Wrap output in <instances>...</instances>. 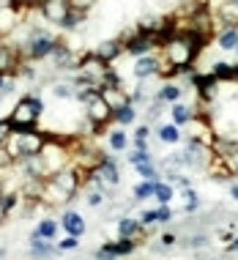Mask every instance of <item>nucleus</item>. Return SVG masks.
Masks as SVG:
<instances>
[{
  "label": "nucleus",
  "mask_w": 238,
  "mask_h": 260,
  "mask_svg": "<svg viewBox=\"0 0 238 260\" xmlns=\"http://www.w3.org/2000/svg\"><path fill=\"white\" fill-rule=\"evenodd\" d=\"M96 260H118V257L110 255V252H104V249H99V252H96Z\"/></svg>",
  "instance_id": "41"
},
{
  "label": "nucleus",
  "mask_w": 238,
  "mask_h": 260,
  "mask_svg": "<svg viewBox=\"0 0 238 260\" xmlns=\"http://www.w3.org/2000/svg\"><path fill=\"white\" fill-rule=\"evenodd\" d=\"M101 200H104L101 189H93V192L88 194V206H101Z\"/></svg>",
  "instance_id": "35"
},
{
  "label": "nucleus",
  "mask_w": 238,
  "mask_h": 260,
  "mask_svg": "<svg viewBox=\"0 0 238 260\" xmlns=\"http://www.w3.org/2000/svg\"><path fill=\"white\" fill-rule=\"evenodd\" d=\"M230 198L238 200V181H233V184H230Z\"/></svg>",
  "instance_id": "43"
},
{
  "label": "nucleus",
  "mask_w": 238,
  "mask_h": 260,
  "mask_svg": "<svg viewBox=\"0 0 238 260\" xmlns=\"http://www.w3.org/2000/svg\"><path fill=\"white\" fill-rule=\"evenodd\" d=\"M22 3H25V9H39L41 11V6H44L47 0H22Z\"/></svg>",
  "instance_id": "38"
},
{
  "label": "nucleus",
  "mask_w": 238,
  "mask_h": 260,
  "mask_svg": "<svg viewBox=\"0 0 238 260\" xmlns=\"http://www.w3.org/2000/svg\"><path fill=\"white\" fill-rule=\"evenodd\" d=\"M156 219L159 222H173V208L170 206H159L156 208Z\"/></svg>",
  "instance_id": "34"
},
{
  "label": "nucleus",
  "mask_w": 238,
  "mask_h": 260,
  "mask_svg": "<svg viewBox=\"0 0 238 260\" xmlns=\"http://www.w3.org/2000/svg\"><path fill=\"white\" fill-rule=\"evenodd\" d=\"M52 93L58 96V99H72V96H77V85H72V82H60V85L52 88Z\"/></svg>",
  "instance_id": "26"
},
{
  "label": "nucleus",
  "mask_w": 238,
  "mask_h": 260,
  "mask_svg": "<svg viewBox=\"0 0 238 260\" xmlns=\"http://www.w3.org/2000/svg\"><path fill=\"white\" fill-rule=\"evenodd\" d=\"M211 74L216 77V80H238V63H235V66H230V63L219 60V63H214Z\"/></svg>",
  "instance_id": "16"
},
{
  "label": "nucleus",
  "mask_w": 238,
  "mask_h": 260,
  "mask_svg": "<svg viewBox=\"0 0 238 260\" xmlns=\"http://www.w3.org/2000/svg\"><path fill=\"white\" fill-rule=\"evenodd\" d=\"M216 44H219L222 50H235V44H238V27L222 30V33H219V39H216Z\"/></svg>",
  "instance_id": "20"
},
{
  "label": "nucleus",
  "mask_w": 238,
  "mask_h": 260,
  "mask_svg": "<svg viewBox=\"0 0 238 260\" xmlns=\"http://www.w3.org/2000/svg\"><path fill=\"white\" fill-rule=\"evenodd\" d=\"M153 198L162 203V206H170L173 198H176V192H173L170 184H162V181H156V192H153Z\"/></svg>",
  "instance_id": "22"
},
{
  "label": "nucleus",
  "mask_w": 238,
  "mask_h": 260,
  "mask_svg": "<svg viewBox=\"0 0 238 260\" xmlns=\"http://www.w3.org/2000/svg\"><path fill=\"white\" fill-rule=\"evenodd\" d=\"M60 224H63V230H66V236H77V238H80L82 233H85V219H82L77 211H63Z\"/></svg>",
  "instance_id": "11"
},
{
  "label": "nucleus",
  "mask_w": 238,
  "mask_h": 260,
  "mask_svg": "<svg viewBox=\"0 0 238 260\" xmlns=\"http://www.w3.org/2000/svg\"><path fill=\"white\" fill-rule=\"evenodd\" d=\"M17 69V52L11 50L9 44H0V74H11Z\"/></svg>",
  "instance_id": "14"
},
{
  "label": "nucleus",
  "mask_w": 238,
  "mask_h": 260,
  "mask_svg": "<svg viewBox=\"0 0 238 260\" xmlns=\"http://www.w3.org/2000/svg\"><path fill=\"white\" fill-rule=\"evenodd\" d=\"M80 247V238L77 236H66L63 241H58V252H69V249H77Z\"/></svg>",
  "instance_id": "29"
},
{
  "label": "nucleus",
  "mask_w": 238,
  "mask_h": 260,
  "mask_svg": "<svg viewBox=\"0 0 238 260\" xmlns=\"http://www.w3.org/2000/svg\"><path fill=\"white\" fill-rule=\"evenodd\" d=\"M176 241H178L176 233H164V236H162V247H173Z\"/></svg>",
  "instance_id": "37"
},
{
  "label": "nucleus",
  "mask_w": 238,
  "mask_h": 260,
  "mask_svg": "<svg viewBox=\"0 0 238 260\" xmlns=\"http://www.w3.org/2000/svg\"><path fill=\"white\" fill-rule=\"evenodd\" d=\"M66 159H69V151L63 145L60 137L55 135H47V143L41 148V161H44V170H47V178H52L55 173H60L66 167Z\"/></svg>",
  "instance_id": "2"
},
{
  "label": "nucleus",
  "mask_w": 238,
  "mask_h": 260,
  "mask_svg": "<svg viewBox=\"0 0 238 260\" xmlns=\"http://www.w3.org/2000/svg\"><path fill=\"white\" fill-rule=\"evenodd\" d=\"M44 112V102L39 96H25V99L17 102V107L11 110V115L6 118L9 121L11 135H27V132H36V121Z\"/></svg>",
  "instance_id": "1"
},
{
  "label": "nucleus",
  "mask_w": 238,
  "mask_h": 260,
  "mask_svg": "<svg viewBox=\"0 0 238 260\" xmlns=\"http://www.w3.org/2000/svg\"><path fill=\"white\" fill-rule=\"evenodd\" d=\"M25 11V3L22 0H9V3L0 6V36L11 33L14 27L19 25V14Z\"/></svg>",
  "instance_id": "5"
},
{
  "label": "nucleus",
  "mask_w": 238,
  "mask_h": 260,
  "mask_svg": "<svg viewBox=\"0 0 238 260\" xmlns=\"http://www.w3.org/2000/svg\"><path fill=\"white\" fill-rule=\"evenodd\" d=\"M55 252H58V247H52L47 238H41V236H36V233L30 236V257H33V260H50Z\"/></svg>",
  "instance_id": "10"
},
{
  "label": "nucleus",
  "mask_w": 238,
  "mask_h": 260,
  "mask_svg": "<svg viewBox=\"0 0 238 260\" xmlns=\"http://www.w3.org/2000/svg\"><path fill=\"white\" fill-rule=\"evenodd\" d=\"M101 249H104V252H110V255H115V257H123V255H131V252L137 249V241H131V238H121V241L104 244Z\"/></svg>",
  "instance_id": "13"
},
{
  "label": "nucleus",
  "mask_w": 238,
  "mask_h": 260,
  "mask_svg": "<svg viewBox=\"0 0 238 260\" xmlns=\"http://www.w3.org/2000/svg\"><path fill=\"white\" fill-rule=\"evenodd\" d=\"M145 161H151V151H134L129 153V165H145Z\"/></svg>",
  "instance_id": "30"
},
{
  "label": "nucleus",
  "mask_w": 238,
  "mask_h": 260,
  "mask_svg": "<svg viewBox=\"0 0 238 260\" xmlns=\"http://www.w3.org/2000/svg\"><path fill=\"white\" fill-rule=\"evenodd\" d=\"M0 192H3V181H0Z\"/></svg>",
  "instance_id": "45"
},
{
  "label": "nucleus",
  "mask_w": 238,
  "mask_h": 260,
  "mask_svg": "<svg viewBox=\"0 0 238 260\" xmlns=\"http://www.w3.org/2000/svg\"><path fill=\"white\" fill-rule=\"evenodd\" d=\"M80 22H85V11L72 9L66 17H63V22H60L58 27H63V30H74V27H80Z\"/></svg>",
  "instance_id": "19"
},
{
  "label": "nucleus",
  "mask_w": 238,
  "mask_h": 260,
  "mask_svg": "<svg viewBox=\"0 0 238 260\" xmlns=\"http://www.w3.org/2000/svg\"><path fill=\"white\" fill-rule=\"evenodd\" d=\"M36 236L47 238V241H52V238L58 236V222H55V219H41V222L36 224Z\"/></svg>",
  "instance_id": "18"
},
{
  "label": "nucleus",
  "mask_w": 238,
  "mask_h": 260,
  "mask_svg": "<svg viewBox=\"0 0 238 260\" xmlns=\"http://www.w3.org/2000/svg\"><path fill=\"white\" fill-rule=\"evenodd\" d=\"M11 135V129H9V121L3 118V123H0V145H6V140H9Z\"/></svg>",
  "instance_id": "36"
},
{
  "label": "nucleus",
  "mask_w": 238,
  "mask_h": 260,
  "mask_svg": "<svg viewBox=\"0 0 238 260\" xmlns=\"http://www.w3.org/2000/svg\"><path fill=\"white\" fill-rule=\"evenodd\" d=\"M189 247H192V249H202V247H206V244H208V238L206 236H202V233H192V236H189Z\"/></svg>",
  "instance_id": "32"
},
{
  "label": "nucleus",
  "mask_w": 238,
  "mask_h": 260,
  "mask_svg": "<svg viewBox=\"0 0 238 260\" xmlns=\"http://www.w3.org/2000/svg\"><path fill=\"white\" fill-rule=\"evenodd\" d=\"M235 55H238V44H235Z\"/></svg>",
  "instance_id": "46"
},
{
  "label": "nucleus",
  "mask_w": 238,
  "mask_h": 260,
  "mask_svg": "<svg viewBox=\"0 0 238 260\" xmlns=\"http://www.w3.org/2000/svg\"><path fill=\"white\" fill-rule=\"evenodd\" d=\"M148 135H151V132H148V126H140V129L134 132V137H137V140H148Z\"/></svg>",
  "instance_id": "39"
},
{
  "label": "nucleus",
  "mask_w": 238,
  "mask_h": 260,
  "mask_svg": "<svg viewBox=\"0 0 238 260\" xmlns=\"http://www.w3.org/2000/svg\"><path fill=\"white\" fill-rule=\"evenodd\" d=\"M145 233L148 230L140 224V219H131V216H123L121 222H118V236L121 238H131V241H143Z\"/></svg>",
  "instance_id": "9"
},
{
  "label": "nucleus",
  "mask_w": 238,
  "mask_h": 260,
  "mask_svg": "<svg viewBox=\"0 0 238 260\" xmlns=\"http://www.w3.org/2000/svg\"><path fill=\"white\" fill-rule=\"evenodd\" d=\"M159 219H156V211H143V214H140V224H143L145 230L151 228V224H156Z\"/></svg>",
  "instance_id": "33"
},
{
  "label": "nucleus",
  "mask_w": 238,
  "mask_h": 260,
  "mask_svg": "<svg viewBox=\"0 0 238 260\" xmlns=\"http://www.w3.org/2000/svg\"><path fill=\"white\" fill-rule=\"evenodd\" d=\"M0 88H6V77L3 74H0Z\"/></svg>",
  "instance_id": "44"
},
{
  "label": "nucleus",
  "mask_w": 238,
  "mask_h": 260,
  "mask_svg": "<svg viewBox=\"0 0 238 260\" xmlns=\"http://www.w3.org/2000/svg\"><path fill=\"white\" fill-rule=\"evenodd\" d=\"M52 181L69 194V198H74V194L80 192V184H82V170L80 167H63L60 173L52 175Z\"/></svg>",
  "instance_id": "6"
},
{
  "label": "nucleus",
  "mask_w": 238,
  "mask_h": 260,
  "mask_svg": "<svg viewBox=\"0 0 238 260\" xmlns=\"http://www.w3.org/2000/svg\"><path fill=\"white\" fill-rule=\"evenodd\" d=\"M134 151H148V140H137L134 137Z\"/></svg>",
  "instance_id": "40"
},
{
  "label": "nucleus",
  "mask_w": 238,
  "mask_h": 260,
  "mask_svg": "<svg viewBox=\"0 0 238 260\" xmlns=\"http://www.w3.org/2000/svg\"><path fill=\"white\" fill-rule=\"evenodd\" d=\"M153 192H156V181H143V184L134 186L137 200H148V198H153Z\"/></svg>",
  "instance_id": "24"
},
{
  "label": "nucleus",
  "mask_w": 238,
  "mask_h": 260,
  "mask_svg": "<svg viewBox=\"0 0 238 260\" xmlns=\"http://www.w3.org/2000/svg\"><path fill=\"white\" fill-rule=\"evenodd\" d=\"M14 165H17V159L9 153L6 145H0V170H9V167H14Z\"/></svg>",
  "instance_id": "28"
},
{
  "label": "nucleus",
  "mask_w": 238,
  "mask_h": 260,
  "mask_svg": "<svg viewBox=\"0 0 238 260\" xmlns=\"http://www.w3.org/2000/svg\"><path fill=\"white\" fill-rule=\"evenodd\" d=\"M159 140H162V143H173V145H176L178 140H181V126L164 123L162 129H159Z\"/></svg>",
  "instance_id": "21"
},
{
  "label": "nucleus",
  "mask_w": 238,
  "mask_h": 260,
  "mask_svg": "<svg viewBox=\"0 0 238 260\" xmlns=\"http://www.w3.org/2000/svg\"><path fill=\"white\" fill-rule=\"evenodd\" d=\"M121 52H126L121 39H107V41H101V44L96 47V55H99V58H101L104 63H113Z\"/></svg>",
  "instance_id": "12"
},
{
  "label": "nucleus",
  "mask_w": 238,
  "mask_h": 260,
  "mask_svg": "<svg viewBox=\"0 0 238 260\" xmlns=\"http://www.w3.org/2000/svg\"><path fill=\"white\" fill-rule=\"evenodd\" d=\"M170 115H173V123L176 126H184V123H192V118H194V112L186 107V104H173L170 107Z\"/></svg>",
  "instance_id": "17"
},
{
  "label": "nucleus",
  "mask_w": 238,
  "mask_h": 260,
  "mask_svg": "<svg viewBox=\"0 0 238 260\" xmlns=\"http://www.w3.org/2000/svg\"><path fill=\"white\" fill-rule=\"evenodd\" d=\"M99 93H101V99L110 104V110H113V112L126 107V104H131V96L126 93L123 85H104V88H99Z\"/></svg>",
  "instance_id": "7"
},
{
  "label": "nucleus",
  "mask_w": 238,
  "mask_h": 260,
  "mask_svg": "<svg viewBox=\"0 0 238 260\" xmlns=\"http://www.w3.org/2000/svg\"><path fill=\"white\" fill-rule=\"evenodd\" d=\"M96 3H99V0H69V6H72V9H77V11H90V9H93V6Z\"/></svg>",
  "instance_id": "31"
},
{
  "label": "nucleus",
  "mask_w": 238,
  "mask_h": 260,
  "mask_svg": "<svg viewBox=\"0 0 238 260\" xmlns=\"http://www.w3.org/2000/svg\"><path fill=\"white\" fill-rule=\"evenodd\" d=\"M9 216V208H6V203H3V194H0V222Z\"/></svg>",
  "instance_id": "42"
},
{
  "label": "nucleus",
  "mask_w": 238,
  "mask_h": 260,
  "mask_svg": "<svg viewBox=\"0 0 238 260\" xmlns=\"http://www.w3.org/2000/svg\"><path fill=\"white\" fill-rule=\"evenodd\" d=\"M134 118H137V112H134V107H131V104H126V107H121V110H115V112H113V121H118L121 126L131 123Z\"/></svg>",
  "instance_id": "23"
},
{
  "label": "nucleus",
  "mask_w": 238,
  "mask_h": 260,
  "mask_svg": "<svg viewBox=\"0 0 238 260\" xmlns=\"http://www.w3.org/2000/svg\"><path fill=\"white\" fill-rule=\"evenodd\" d=\"M0 123H3V118H0Z\"/></svg>",
  "instance_id": "47"
},
{
  "label": "nucleus",
  "mask_w": 238,
  "mask_h": 260,
  "mask_svg": "<svg viewBox=\"0 0 238 260\" xmlns=\"http://www.w3.org/2000/svg\"><path fill=\"white\" fill-rule=\"evenodd\" d=\"M110 148L113 151H123L126 145H129V137H126V132H110Z\"/></svg>",
  "instance_id": "25"
},
{
  "label": "nucleus",
  "mask_w": 238,
  "mask_h": 260,
  "mask_svg": "<svg viewBox=\"0 0 238 260\" xmlns=\"http://www.w3.org/2000/svg\"><path fill=\"white\" fill-rule=\"evenodd\" d=\"M137 173L143 175L145 181H159V170L153 161H145V165H137Z\"/></svg>",
  "instance_id": "27"
},
{
  "label": "nucleus",
  "mask_w": 238,
  "mask_h": 260,
  "mask_svg": "<svg viewBox=\"0 0 238 260\" xmlns=\"http://www.w3.org/2000/svg\"><path fill=\"white\" fill-rule=\"evenodd\" d=\"M181 96H184V88H181L178 82H164L162 90L156 93V99H159V102H170V104H176Z\"/></svg>",
  "instance_id": "15"
},
{
  "label": "nucleus",
  "mask_w": 238,
  "mask_h": 260,
  "mask_svg": "<svg viewBox=\"0 0 238 260\" xmlns=\"http://www.w3.org/2000/svg\"><path fill=\"white\" fill-rule=\"evenodd\" d=\"M85 118H88V123L93 126L96 132H99L107 121H113V110H110V104L101 99L99 90H90V96L85 102Z\"/></svg>",
  "instance_id": "4"
},
{
  "label": "nucleus",
  "mask_w": 238,
  "mask_h": 260,
  "mask_svg": "<svg viewBox=\"0 0 238 260\" xmlns=\"http://www.w3.org/2000/svg\"><path fill=\"white\" fill-rule=\"evenodd\" d=\"M69 11H72L69 0H47V3L41 6V17H44L47 22H52V25H60Z\"/></svg>",
  "instance_id": "8"
},
{
  "label": "nucleus",
  "mask_w": 238,
  "mask_h": 260,
  "mask_svg": "<svg viewBox=\"0 0 238 260\" xmlns=\"http://www.w3.org/2000/svg\"><path fill=\"white\" fill-rule=\"evenodd\" d=\"M55 44H58V41H55L50 33H44L41 27H33L30 36H27V41H25V52H27L30 60H44V58L52 55Z\"/></svg>",
  "instance_id": "3"
}]
</instances>
